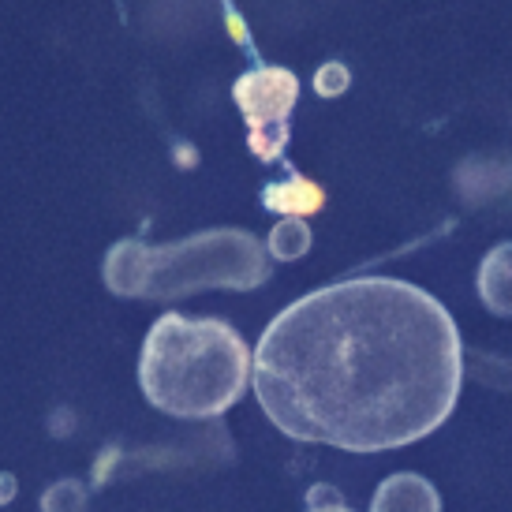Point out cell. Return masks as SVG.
I'll use <instances>...</instances> for the list:
<instances>
[{
	"label": "cell",
	"mask_w": 512,
	"mask_h": 512,
	"mask_svg": "<svg viewBox=\"0 0 512 512\" xmlns=\"http://www.w3.org/2000/svg\"><path fill=\"white\" fill-rule=\"evenodd\" d=\"M322 187H314L311 180H303V176H292L285 184H270L262 191V206L266 210H277V214L285 217H299V214H314V210H322Z\"/></svg>",
	"instance_id": "cell-8"
},
{
	"label": "cell",
	"mask_w": 512,
	"mask_h": 512,
	"mask_svg": "<svg viewBox=\"0 0 512 512\" xmlns=\"http://www.w3.org/2000/svg\"><path fill=\"white\" fill-rule=\"evenodd\" d=\"M270 251L243 228H214L146 251V299H180L206 288L247 292L270 277Z\"/></svg>",
	"instance_id": "cell-3"
},
{
	"label": "cell",
	"mask_w": 512,
	"mask_h": 512,
	"mask_svg": "<svg viewBox=\"0 0 512 512\" xmlns=\"http://www.w3.org/2000/svg\"><path fill=\"white\" fill-rule=\"evenodd\" d=\"M311 512H352V509H344L341 501H318V498H314Z\"/></svg>",
	"instance_id": "cell-12"
},
{
	"label": "cell",
	"mask_w": 512,
	"mask_h": 512,
	"mask_svg": "<svg viewBox=\"0 0 512 512\" xmlns=\"http://www.w3.org/2000/svg\"><path fill=\"white\" fill-rule=\"evenodd\" d=\"M370 512H441V498L423 475H389L370 501Z\"/></svg>",
	"instance_id": "cell-5"
},
{
	"label": "cell",
	"mask_w": 512,
	"mask_h": 512,
	"mask_svg": "<svg viewBox=\"0 0 512 512\" xmlns=\"http://www.w3.org/2000/svg\"><path fill=\"white\" fill-rule=\"evenodd\" d=\"M348 83H352V79H348V68L337 64V60H333V64H322L318 75H314V90H318L322 98H337V94H344Z\"/></svg>",
	"instance_id": "cell-11"
},
{
	"label": "cell",
	"mask_w": 512,
	"mask_h": 512,
	"mask_svg": "<svg viewBox=\"0 0 512 512\" xmlns=\"http://www.w3.org/2000/svg\"><path fill=\"white\" fill-rule=\"evenodd\" d=\"M146 243L120 240L105 258V285L116 296H143L146 285Z\"/></svg>",
	"instance_id": "cell-7"
},
{
	"label": "cell",
	"mask_w": 512,
	"mask_h": 512,
	"mask_svg": "<svg viewBox=\"0 0 512 512\" xmlns=\"http://www.w3.org/2000/svg\"><path fill=\"white\" fill-rule=\"evenodd\" d=\"M251 382V352L221 318L165 314L146 333L139 385L157 412L176 419H214Z\"/></svg>",
	"instance_id": "cell-2"
},
{
	"label": "cell",
	"mask_w": 512,
	"mask_h": 512,
	"mask_svg": "<svg viewBox=\"0 0 512 512\" xmlns=\"http://www.w3.org/2000/svg\"><path fill=\"white\" fill-rule=\"evenodd\" d=\"M86 509V490L75 479L57 483L42 498V512H83Z\"/></svg>",
	"instance_id": "cell-10"
},
{
	"label": "cell",
	"mask_w": 512,
	"mask_h": 512,
	"mask_svg": "<svg viewBox=\"0 0 512 512\" xmlns=\"http://www.w3.org/2000/svg\"><path fill=\"white\" fill-rule=\"evenodd\" d=\"M232 98L251 128V150L262 161H277L288 146V116L299 98V79L288 68H251L236 79Z\"/></svg>",
	"instance_id": "cell-4"
},
{
	"label": "cell",
	"mask_w": 512,
	"mask_h": 512,
	"mask_svg": "<svg viewBox=\"0 0 512 512\" xmlns=\"http://www.w3.org/2000/svg\"><path fill=\"white\" fill-rule=\"evenodd\" d=\"M251 382L288 438L382 453L449 419L464 348L453 314L419 285L352 277L273 318L251 359Z\"/></svg>",
	"instance_id": "cell-1"
},
{
	"label": "cell",
	"mask_w": 512,
	"mask_h": 512,
	"mask_svg": "<svg viewBox=\"0 0 512 512\" xmlns=\"http://www.w3.org/2000/svg\"><path fill=\"white\" fill-rule=\"evenodd\" d=\"M479 296L486 311L498 318H512V240L498 243L479 266Z\"/></svg>",
	"instance_id": "cell-6"
},
{
	"label": "cell",
	"mask_w": 512,
	"mask_h": 512,
	"mask_svg": "<svg viewBox=\"0 0 512 512\" xmlns=\"http://www.w3.org/2000/svg\"><path fill=\"white\" fill-rule=\"evenodd\" d=\"M266 251L273 258H281V262H296L311 251V228L303 225L299 217H281L277 228L270 232V243H266Z\"/></svg>",
	"instance_id": "cell-9"
}]
</instances>
